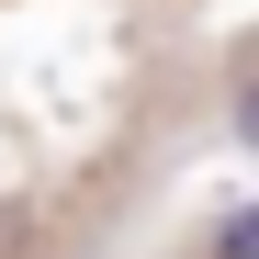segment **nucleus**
<instances>
[{
  "instance_id": "nucleus-2",
  "label": "nucleus",
  "mask_w": 259,
  "mask_h": 259,
  "mask_svg": "<svg viewBox=\"0 0 259 259\" xmlns=\"http://www.w3.org/2000/svg\"><path fill=\"white\" fill-rule=\"evenodd\" d=\"M226 124H237V147L259 158V79H237V102H226Z\"/></svg>"
},
{
  "instance_id": "nucleus-1",
  "label": "nucleus",
  "mask_w": 259,
  "mask_h": 259,
  "mask_svg": "<svg viewBox=\"0 0 259 259\" xmlns=\"http://www.w3.org/2000/svg\"><path fill=\"white\" fill-rule=\"evenodd\" d=\"M214 259H259V203H237L226 226H214Z\"/></svg>"
}]
</instances>
